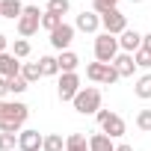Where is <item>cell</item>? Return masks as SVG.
<instances>
[{"label": "cell", "mask_w": 151, "mask_h": 151, "mask_svg": "<svg viewBox=\"0 0 151 151\" xmlns=\"http://www.w3.org/2000/svg\"><path fill=\"white\" fill-rule=\"evenodd\" d=\"M142 47H145V50H151V33H148V36H142Z\"/></svg>", "instance_id": "obj_34"}, {"label": "cell", "mask_w": 151, "mask_h": 151, "mask_svg": "<svg viewBox=\"0 0 151 151\" xmlns=\"http://www.w3.org/2000/svg\"><path fill=\"white\" fill-rule=\"evenodd\" d=\"M101 27H104V33H110V36H122V33L127 30V18H124L119 9H110V12L101 15Z\"/></svg>", "instance_id": "obj_7"}, {"label": "cell", "mask_w": 151, "mask_h": 151, "mask_svg": "<svg viewBox=\"0 0 151 151\" xmlns=\"http://www.w3.org/2000/svg\"><path fill=\"white\" fill-rule=\"evenodd\" d=\"M18 145V133H0V151H12Z\"/></svg>", "instance_id": "obj_28"}, {"label": "cell", "mask_w": 151, "mask_h": 151, "mask_svg": "<svg viewBox=\"0 0 151 151\" xmlns=\"http://www.w3.org/2000/svg\"><path fill=\"white\" fill-rule=\"evenodd\" d=\"M71 104H74V110H77V113L92 116V113H98V110H101V92H98L95 86H83Z\"/></svg>", "instance_id": "obj_1"}, {"label": "cell", "mask_w": 151, "mask_h": 151, "mask_svg": "<svg viewBox=\"0 0 151 151\" xmlns=\"http://www.w3.org/2000/svg\"><path fill=\"white\" fill-rule=\"evenodd\" d=\"M21 15H24V3H21V0H0V18L18 21Z\"/></svg>", "instance_id": "obj_14"}, {"label": "cell", "mask_w": 151, "mask_h": 151, "mask_svg": "<svg viewBox=\"0 0 151 151\" xmlns=\"http://www.w3.org/2000/svg\"><path fill=\"white\" fill-rule=\"evenodd\" d=\"M95 12L98 15H104V12H110V9H119V0H95Z\"/></svg>", "instance_id": "obj_29"}, {"label": "cell", "mask_w": 151, "mask_h": 151, "mask_svg": "<svg viewBox=\"0 0 151 151\" xmlns=\"http://www.w3.org/2000/svg\"><path fill=\"white\" fill-rule=\"evenodd\" d=\"M116 71H119V77H133V71H136V62H133V53H119L113 59Z\"/></svg>", "instance_id": "obj_13"}, {"label": "cell", "mask_w": 151, "mask_h": 151, "mask_svg": "<svg viewBox=\"0 0 151 151\" xmlns=\"http://www.w3.org/2000/svg\"><path fill=\"white\" fill-rule=\"evenodd\" d=\"M27 89H30V83H27V80L21 77V74L9 80V92H12V95H21V92H27Z\"/></svg>", "instance_id": "obj_27"}, {"label": "cell", "mask_w": 151, "mask_h": 151, "mask_svg": "<svg viewBox=\"0 0 151 151\" xmlns=\"http://www.w3.org/2000/svg\"><path fill=\"white\" fill-rule=\"evenodd\" d=\"M21 65H24V62H18V56H12L9 50L0 53V77H6V80L18 77V74H21Z\"/></svg>", "instance_id": "obj_10"}, {"label": "cell", "mask_w": 151, "mask_h": 151, "mask_svg": "<svg viewBox=\"0 0 151 151\" xmlns=\"http://www.w3.org/2000/svg\"><path fill=\"white\" fill-rule=\"evenodd\" d=\"M65 151H89V139L83 133H68L65 136Z\"/></svg>", "instance_id": "obj_18"}, {"label": "cell", "mask_w": 151, "mask_h": 151, "mask_svg": "<svg viewBox=\"0 0 151 151\" xmlns=\"http://www.w3.org/2000/svg\"><path fill=\"white\" fill-rule=\"evenodd\" d=\"M56 62H59V71H62V74H71V71H77L80 56L74 53V50H62V53L56 56Z\"/></svg>", "instance_id": "obj_16"}, {"label": "cell", "mask_w": 151, "mask_h": 151, "mask_svg": "<svg viewBox=\"0 0 151 151\" xmlns=\"http://www.w3.org/2000/svg\"><path fill=\"white\" fill-rule=\"evenodd\" d=\"M130 3H142V0H130Z\"/></svg>", "instance_id": "obj_37"}, {"label": "cell", "mask_w": 151, "mask_h": 151, "mask_svg": "<svg viewBox=\"0 0 151 151\" xmlns=\"http://www.w3.org/2000/svg\"><path fill=\"white\" fill-rule=\"evenodd\" d=\"M42 15H45V12H39L36 3L24 6V15L18 18V36H21V39H30L33 33H39V27H42Z\"/></svg>", "instance_id": "obj_2"}, {"label": "cell", "mask_w": 151, "mask_h": 151, "mask_svg": "<svg viewBox=\"0 0 151 151\" xmlns=\"http://www.w3.org/2000/svg\"><path fill=\"white\" fill-rule=\"evenodd\" d=\"M71 42H74V27L62 21V24L50 33V45H53V47L62 53V50H68V45H71Z\"/></svg>", "instance_id": "obj_9"}, {"label": "cell", "mask_w": 151, "mask_h": 151, "mask_svg": "<svg viewBox=\"0 0 151 151\" xmlns=\"http://www.w3.org/2000/svg\"><path fill=\"white\" fill-rule=\"evenodd\" d=\"M42 151H65V139H62V133H47Z\"/></svg>", "instance_id": "obj_21"}, {"label": "cell", "mask_w": 151, "mask_h": 151, "mask_svg": "<svg viewBox=\"0 0 151 151\" xmlns=\"http://www.w3.org/2000/svg\"><path fill=\"white\" fill-rule=\"evenodd\" d=\"M89 151H116V142L107 133H95L89 136Z\"/></svg>", "instance_id": "obj_17"}, {"label": "cell", "mask_w": 151, "mask_h": 151, "mask_svg": "<svg viewBox=\"0 0 151 151\" xmlns=\"http://www.w3.org/2000/svg\"><path fill=\"white\" fill-rule=\"evenodd\" d=\"M27 116H30L27 104H21V101H3V119H0V122H18V124H24Z\"/></svg>", "instance_id": "obj_8"}, {"label": "cell", "mask_w": 151, "mask_h": 151, "mask_svg": "<svg viewBox=\"0 0 151 151\" xmlns=\"http://www.w3.org/2000/svg\"><path fill=\"white\" fill-rule=\"evenodd\" d=\"M119 47H122V53H136V50L142 47V33L124 30V33L119 36Z\"/></svg>", "instance_id": "obj_12"}, {"label": "cell", "mask_w": 151, "mask_h": 151, "mask_svg": "<svg viewBox=\"0 0 151 151\" xmlns=\"http://www.w3.org/2000/svg\"><path fill=\"white\" fill-rule=\"evenodd\" d=\"M68 9H71L68 0H47V12H53V15H59V18H62Z\"/></svg>", "instance_id": "obj_24"}, {"label": "cell", "mask_w": 151, "mask_h": 151, "mask_svg": "<svg viewBox=\"0 0 151 151\" xmlns=\"http://www.w3.org/2000/svg\"><path fill=\"white\" fill-rule=\"evenodd\" d=\"M119 39L116 36H110V33H101L98 39H95V59L98 62H107V65H113V59L119 56Z\"/></svg>", "instance_id": "obj_3"}, {"label": "cell", "mask_w": 151, "mask_h": 151, "mask_svg": "<svg viewBox=\"0 0 151 151\" xmlns=\"http://www.w3.org/2000/svg\"><path fill=\"white\" fill-rule=\"evenodd\" d=\"M133 92H136V98H142V101L151 98V74H142V77L133 83Z\"/></svg>", "instance_id": "obj_20"}, {"label": "cell", "mask_w": 151, "mask_h": 151, "mask_svg": "<svg viewBox=\"0 0 151 151\" xmlns=\"http://www.w3.org/2000/svg\"><path fill=\"white\" fill-rule=\"evenodd\" d=\"M98 124H101V133H107L110 139L116 136H124V119L119 113H110V110H98Z\"/></svg>", "instance_id": "obj_4"}, {"label": "cell", "mask_w": 151, "mask_h": 151, "mask_svg": "<svg viewBox=\"0 0 151 151\" xmlns=\"http://www.w3.org/2000/svg\"><path fill=\"white\" fill-rule=\"evenodd\" d=\"M0 133H21L18 122H0Z\"/></svg>", "instance_id": "obj_31"}, {"label": "cell", "mask_w": 151, "mask_h": 151, "mask_svg": "<svg viewBox=\"0 0 151 151\" xmlns=\"http://www.w3.org/2000/svg\"><path fill=\"white\" fill-rule=\"evenodd\" d=\"M86 77L95 80V83L110 86V83L119 80V71H116V65H107V62H89V65H86Z\"/></svg>", "instance_id": "obj_5"}, {"label": "cell", "mask_w": 151, "mask_h": 151, "mask_svg": "<svg viewBox=\"0 0 151 151\" xmlns=\"http://www.w3.org/2000/svg\"><path fill=\"white\" fill-rule=\"evenodd\" d=\"M42 145H45V136L39 130H21L18 133V148L21 151H39Z\"/></svg>", "instance_id": "obj_11"}, {"label": "cell", "mask_w": 151, "mask_h": 151, "mask_svg": "<svg viewBox=\"0 0 151 151\" xmlns=\"http://www.w3.org/2000/svg\"><path fill=\"white\" fill-rule=\"evenodd\" d=\"M6 92H9V80H6V77H0V101H3Z\"/></svg>", "instance_id": "obj_32"}, {"label": "cell", "mask_w": 151, "mask_h": 151, "mask_svg": "<svg viewBox=\"0 0 151 151\" xmlns=\"http://www.w3.org/2000/svg\"><path fill=\"white\" fill-rule=\"evenodd\" d=\"M6 47H9V39H6L3 33H0V53H6Z\"/></svg>", "instance_id": "obj_33"}, {"label": "cell", "mask_w": 151, "mask_h": 151, "mask_svg": "<svg viewBox=\"0 0 151 151\" xmlns=\"http://www.w3.org/2000/svg\"><path fill=\"white\" fill-rule=\"evenodd\" d=\"M21 77H24L27 83L42 80V77H45V74H42V65H39V62H24V65H21Z\"/></svg>", "instance_id": "obj_19"}, {"label": "cell", "mask_w": 151, "mask_h": 151, "mask_svg": "<svg viewBox=\"0 0 151 151\" xmlns=\"http://www.w3.org/2000/svg\"><path fill=\"white\" fill-rule=\"evenodd\" d=\"M98 27H101V15H98V12H80V15H77V30L95 33Z\"/></svg>", "instance_id": "obj_15"}, {"label": "cell", "mask_w": 151, "mask_h": 151, "mask_svg": "<svg viewBox=\"0 0 151 151\" xmlns=\"http://www.w3.org/2000/svg\"><path fill=\"white\" fill-rule=\"evenodd\" d=\"M116 151H133V148H130L127 142H122V145H116Z\"/></svg>", "instance_id": "obj_35"}, {"label": "cell", "mask_w": 151, "mask_h": 151, "mask_svg": "<svg viewBox=\"0 0 151 151\" xmlns=\"http://www.w3.org/2000/svg\"><path fill=\"white\" fill-rule=\"evenodd\" d=\"M12 56H18V59L30 56V42H27V39H15V42H12Z\"/></svg>", "instance_id": "obj_23"}, {"label": "cell", "mask_w": 151, "mask_h": 151, "mask_svg": "<svg viewBox=\"0 0 151 151\" xmlns=\"http://www.w3.org/2000/svg\"><path fill=\"white\" fill-rule=\"evenodd\" d=\"M80 89H83V86H80V77H77V71H71V74H59L56 92H59V98H62V101H74Z\"/></svg>", "instance_id": "obj_6"}, {"label": "cell", "mask_w": 151, "mask_h": 151, "mask_svg": "<svg viewBox=\"0 0 151 151\" xmlns=\"http://www.w3.org/2000/svg\"><path fill=\"white\" fill-rule=\"evenodd\" d=\"M39 65H42V74H45V77H53V74H59V62H56V56H42Z\"/></svg>", "instance_id": "obj_22"}, {"label": "cell", "mask_w": 151, "mask_h": 151, "mask_svg": "<svg viewBox=\"0 0 151 151\" xmlns=\"http://www.w3.org/2000/svg\"><path fill=\"white\" fill-rule=\"evenodd\" d=\"M59 24H62V18H59V15H53V12H45V15H42V27H45L47 33H53Z\"/></svg>", "instance_id": "obj_25"}, {"label": "cell", "mask_w": 151, "mask_h": 151, "mask_svg": "<svg viewBox=\"0 0 151 151\" xmlns=\"http://www.w3.org/2000/svg\"><path fill=\"white\" fill-rule=\"evenodd\" d=\"M133 62H136V68H151V50L139 47V50L133 53Z\"/></svg>", "instance_id": "obj_26"}, {"label": "cell", "mask_w": 151, "mask_h": 151, "mask_svg": "<svg viewBox=\"0 0 151 151\" xmlns=\"http://www.w3.org/2000/svg\"><path fill=\"white\" fill-rule=\"evenodd\" d=\"M136 127H139V130H151V110H139V116H136Z\"/></svg>", "instance_id": "obj_30"}, {"label": "cell", "mask_w": 151, "mask_h": 151, "mask_svg": "<svg viewBox=\"0 0 151 151\" xmlns=\"http://www.w3.org/2000/svg\"><path fill=\"white\" fill-rule=\"evenodd\" d=\"M0 119H3V101H0Z\"/></svg>", "instance_id": "obj_36"}]
</instances>
